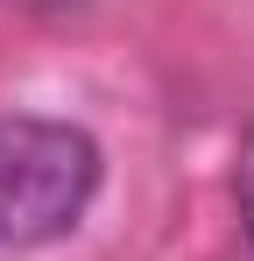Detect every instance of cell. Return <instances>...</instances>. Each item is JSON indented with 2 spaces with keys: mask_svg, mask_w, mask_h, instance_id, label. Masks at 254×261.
<instances>
[{
  "mask_svg": "<svg viewBox=\"0 0 254 261\" xmlns=\"http://www.w3.org/2000/svg\"><path fill=\"white\" fill-rule=\"evenodd\" d=\"M233 205H240V226L254 240V127L240 134V163H233Z\"/></svg>",
  "mask_w": 254,
  "mask_h": 261,
  "instance_id": "cell-2",
  "label": "cell"
},
{
  "mask_svg": "<svg viewBox=\"0 0 254 261\" xmlns=\"http://www.w3.org/2000/svg\"><path fill=\"white\" fill-rule=\"evenodd\" d=\"M99 141L78 120L7 113L0 120V247H49L99 198Z\"/></svg>",
  "mask_w": 254,
  "mask_h": 261,
  "instance_id": "cell-1",
  "label": "cell"
}]
</instances>
